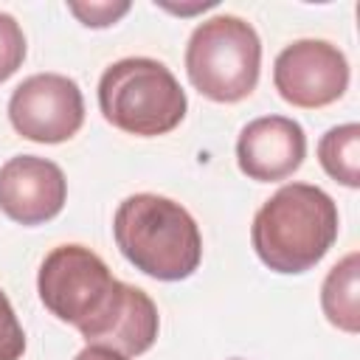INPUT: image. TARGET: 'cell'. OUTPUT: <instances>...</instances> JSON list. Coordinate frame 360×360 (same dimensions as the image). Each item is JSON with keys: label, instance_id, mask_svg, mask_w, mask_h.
Masks as SVG:
<instances>
[{"label": "cell", "instance_id": "277c9868", "mask_svg": "<svg viewBox=\"0 0 360 360\" xmlns=\"http://www.w3.org/2000/svg\"><path fill=\"white\" fill-rule=\"evenodd\" d=\"M262 39L236 14H217L200 22L186 45V73L194 90L219 104H233L256 90Z\"/></svg>", "mask_w": 360, "mask_h": 360}, {"label": "cell", "instance_id": "52a82bcc", "mask_svg": "<svg viewBox=\"0 0 360 360\" xmlns=\"http://www.w3.org/2000/svg\"><path fill=\"white\" fill-rule=\"evenodd\" d=\"M278 96L301 110H318L338 101L349 87V62L326 39H295L273 62Z\"/></svg>", "mask_w": 360, "mask_h": 360}, {"label": "cell", "instance_id": "7c38bea8", "mask_svg": "<svg viewBox=\"0 0 360 360\" xmlns=\"http://www.w3.org/2000/svg\"><path fill=\"white\" fill-rule=\"evenodd\" d=\"M323 172L346 188L360 186V124H338L318 141Z\"/></svg>", "mask_w": 360, "mask_h": 360}, {"label": "cell", "instance_id": "5b68a950", "mask_svg": "<svg viewBox=\"0 0 360 360\" xmlns=\"http://www.w3.org/2000/svg\"><path fill=\"white\" fill-rule=\"evenodd\" d=\"M118 278L110 273L104 259L84 245H59L53 248L37 276L39 301L51 315L65 323H73L87 332L112 304Z\"/></svg>", "mask_w": 360, "mask_h": 360}, {"label": "cell", "instance_id": "30bf717a", "mask_svg": "<svg viewBox=\"0 0 360 360\" xmlns=\"http://www.w3.org/2000/svg\"><path fill=\"white\" fill-rule=\"evenodd\" d=\"M158 329L160 315L155 301L141 287L121 281L107 312L87 332H82V338L93 346H107L127 357H138L152 349V343L158 340Z\"/></svg>", "mask_w": 360, "mask_h": 360}, {"label": "cell", "instance_id": "9a60e30c", "mask_svg": "<svg viewBox=\"0 0 360 360\" xmlns=\"http://www.w3.org/2000/svg\"><path fill=\"white\" fill-rule=\"evenodd\" d=\"M25 352V332L8 295L0 290V360H20Z\"/></svg>", "mask_w": 360, "mask_h": 360}, {"label": "cell", "instance_id": "ba28073f", "mask_svg": "<svg viewBox=\"0 0 360 360\" xmlns=\"http://www.w3.org/2000/svg\"><path fill=\"white\" fill-rule=\"evenodd\" d=\"M68 200L65 172L39 155H17L0 166V211L20 225L53 219Z\"/></svg>", "mask_w": 360, "mask_h": 360}, {"label": "cell", "instance_id": "7a4b0ae2", "mask_svg": "<svg viewBox=\"0 0 360 360\" xmlns=\"http://www.w3.org/2000/svg\"><path fill=\"white\" fill-rule=\"evenodd\" d=\"M112 236L124 259L158 281H183L202 259V236L194 217L160 194L127 197L115 208Z\"/></svg>", "mask_w": 360, "mask_h": 360}, {"label": "cell", "instance_id": "8992f818", "mask_svg": "<svg viewBox=\"0 0 360 360\" xmlns=\"http://www.w3.org/2000/svg\"><path fill=\"white\" fill-rule=\"evenodd\" d=\"M11 127L37 143L70 141L84 124V98L73 79L62 73H34L8 98Z\"/></svg>", "mask_w": 360, "mask_h": 360}, {"label": "cell", "instance_id": "e0dca14e", "mask_svg": "<svg viewBox=\"0 0 360 360\" xmlns=\"http://www.w3.org/2000/svg\"><path fill=\"white\" fill-rule=\"evenodd\" d=\"M166 11H172V14H194V11H205V8H214L217 3L214 0H200V3H194V6H169V3H160Z\"/></svg>", "mask_w": 360, "mask_h": 360}, {"label": "cell", "instance_id": "8fae6325", "mask_svg": "<svg viewBox=\"0 0 360 360\" xmlns=\"http://www.w3.org/2000/svg\"><path fill=\"white\" fill-rule=\"evenodd\" d=\"M321 309L332 326L346 335L360 332V253H346L323 278Z\"/></svg>", "mask_w": 360, "mask_h": 360}, {"label": "cell", "instance_id": "5bb4252c", "mask_svg": "<svg viewBox=\"0 0 360 360\" xmlns=\"http://www.w3.org/2000/svg\"><path fill=\"white\" fill-rule=\"evenodd\" d=\"M68 11L87 28H107V25H115L129 11V3L127 0H90V3L70 0Z\"/></svg>", "mask_w": 360, "mask_h": 360}, {"label": "cell", "instance_id": "9c48e42d", "mask_svg": "<svg viewBox=\"0 0 360 360\" xmlns=\"http://www.w3.org/2000/svg\"><path fill=\"white\" fill-rule=\"evenodd\" d=\"M307 158L304 127L287 115H262L242 127L236 141L239 172L259 183L290 177Z\"/></svg>", "mask_w": 360, "mask_h": 360}, {"label": "cell", "instance_id": "2e32d148", "mask_svg": "<svg viewBox=\"0 0 360 360\" xmlns=\"http://www.w3.org/2000/svg\"><path fill=\"white\" fill-rule=\"evenodd\" d=\"M73 360H129V357H127V354H121V352H115V349L87 343V346H84Z\"/></svg>", "mask_w": 360, "mask_h": 360}, {"label": "cell", "instance_id": "3957f363", "mask_svg": "<svg viewBox=\"0 0 360 360\" xmlns=\"http://www.w3.org/2000/svg\"><path fill=\"white\" fill-rule=\"evenodd\" d=\"M98 107L107 124L115 129L138 138H155L180 127L188 98L163 62L149 56H127L101 73Z\"/></svg>", "mask_w": 360, "mask_h": 360}, {"label": "cell", "instance_id": "6da1fadb", "mask_svg": "<svg viewBox=\"0 0 360 360\" xmlns=\"http://www.w3.org/2000/svg\"><path fill=\"white\" fill-rule=\"evenodd\" d=\"M338 205L312 183L281 186L253 217L250 242L273 273L312 270L338 239Z\"/></svg>", "mask_w": 360, "mask_h": 360}, {"label": "cell", "instance_id": "4fadbf2b", "mask_svg": "<svg viewBox=\"0 0 360 360\" xmlns=\"http://www.w3.org/2000/svg\"><path fill=\"white\" fill-rule=\"evenodd\" d=\"M25 59V34L20 22L0 11V82L11 79Z\"/></svg>", "mask_w": 360, "mask_h": 360}]
</instances>
